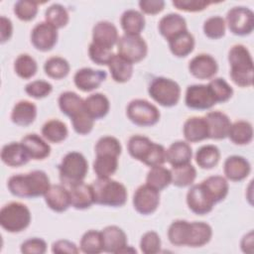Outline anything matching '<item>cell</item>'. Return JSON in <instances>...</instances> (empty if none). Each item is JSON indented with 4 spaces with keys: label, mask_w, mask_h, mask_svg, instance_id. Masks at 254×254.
I'll return each instance as SVG.
<instances>
[{
    "label": "cell",
    "mask_w": 254,
    "mask_h": 254,
    "mask_svg": "<svg viewBox=\"0 0 254 254\" xmlns=\"http://www.w3.org/2000/svg\"><path fill=\"white\" fill-rule=\"evenodd\" d=\"M45 73L54 79L64 78L70 70L68 62L62 57H52L45 62Z\"/></svg>",
    "instance_id": "cell-44"
},
{
    "label": "cell",
    "mask_w": 254,
    "mask_h": 254,
    "mask_svg": "<svg viewBox=\"0 0 254 254\" xmlns=\"http://www.w3.org/2000/svg\"><path fill=\"white\" fill-rule=\"evenodd\" d=\"M139 7L145 14L156 15L164 10L165 2L163 0H141L139 2Z\"/></svg>",
    "instance_id": "cell-59"
},
{
    "label": "cell",
    "mask_w": 254,
    "mask_h": 254,
    "mask_svg": "<svg viewBox=\"0 0 254 254\" xmlns=\"http://www.w3.org/2000/svg\"><path fill=\"white\" fill-rule=\"evenodd\" d=\"M202 29L207 38L211 40L221 39L225 35V20L220 16H211L204 21Z\"/></svg>",
    "instance_id": "cell-48"
},
{
    "label": "cell",
    "mask_w": 254,
    "mask_h": 254,
    "mask_svg": "<svg viewBox=\"0 0 254 254\" xmlns=\"http://www.w3.org/2000/svg\"><path fill=\"white\" fill-rule=\"evenodd\" d=\"M117 51L118 55L134 64L146 58L148 46L140 35L124 34L118 40Z\"/></svg>",
    "instance_id": "cell-9"
},
{
    "label": "cell",
    "mask_w": 254,
    "mask_h": 254,
    "mask_svg": "<svg viewBox=\"0 0 254 254\" xmlns=\"http://www.w3.org/2000/svg\"><path fill=\"white\" fill-rule=\"evenodd\" d=\"M225 24L236 36L250 35L254 29V13L243 6L233 7L226 14Z\"/></svg>",
    "instance_id": "cell-8"
},
{
    "label": "cell",
    "mask_w": 254,
    "mask_h": 254,
    "mask_svg": "<svg viewBox=\"0 0 254 254\" xmlns=\"http://www.w3.org/2000/svg\"><path fill=\"white\" fill-rule=\"evenodd\" d=\"M70 121L73 130L79 135H87L93 129L94 119L85 110L71 117Z\"/></svg>",
    "instance_id": "cell-52"
},
{
    "label": "cell",
    "mask_w": 254,
    "mask_h": 254,
    "mask_svg": "<svg viewBox=\"0 0 254 254\" xmlns=\"http://www.w3.org/2000/svg\"><path fill=\"white\" fill-rule=\"evenodd\" d=\"M192 151L186 141H176L166 150V160L172 167L189 164L191 161Z\"/></svg>",
    "instance_id": "cell-27"
},
{
    "label": "cell",
    "mask_w": 254,
    "mask_h": 254,
    "mask_svg": "<svg viewBox=\"0 0 254 254\" xmlns=\"http://www.w3.org/2000/svg\"><path fill=\"white\" fill-rule=\"evenodd\" d=\"M162 241L156 231L145 232L140 240V249L144 254H156L161 251Z\"/></svg>",
    "instance_id": "cell-51"
},
{
    "label": "cell",
    "mask_w": 254,
    "mask_h": 254,
    "mask_svg": "<svg viewBox=\"0 0 254 254\" xmlns=\"http://www.w3.org/2000/svg\"><path fill=\"white\" fill-rule=\"evenodd\" d=\"M112 49H108L94 43H90L88 47V56L90 60L99 65H108L110 60L113 57Z\"/></svg>",
    "instance_id": "cell-53"
},
{
    "label": "cell",
    "mask_w": 254,
    "mask_h": 254,
    "mask_svg": "<svg viewBox=\"0 0 254 254\" xmlns=\"http://www.w3.org/2000/svg\"><path fill=\"white\" fill-rule=\"evenodd\" d=\"M128 119L135 125L150 127L157 124L161 114L157 106L145 99H133L126 108Z\"/></svg>",
    "instance_id": "cell-7"
},
{
    "label": "cell",
    "mask_w": 254,
    "mask_h": 254,
    "mask_svg": "<svg viewBox=\"0 0 254 254\" xmlns=\"http://www.w3.org/2000/svg\"><path fill=\"white\" fill-rule=\"evenodd\" d=\"M103 251L107 253H136V249L127 245V235L116 225H108L101 230Z\"/></svg>",
    "instance_id": "cell-10"
},
{
    "label": "cell",
    "mask_w": 254,
    "mask_h": 254,
    "mask_svg": "<svg viewBox=\"0 0 254 254\" xmlns=\"http://www.w3.org/2000/svg\"><path fill=\"white\" fill-rule=\"evenodd\" d=\"M21 143L32 160H44L51 154V146L38 134L26 135L22 138Z\"/></svg>",
    "instance_id": "cell-24"
},
{
    "label": "cell",
    "mask_w": 254,
    "mask_h": 254,
    "mask_svg": "<svg viewBox=\"0 0 254 254\" xmlns=\"http://www.w3.org/2000/svg\"><path fill=\"white\" fill-rule=\"evenodd\" d=\"M150 97L164 107L177 105L181 98V87L179 83L165 76L154 77L148 86Z\"/></svg>",
    "instance_id": "cell-5"
},
{
    "label": "cell",
    "mask_w": 254,
    "mask_h": 254,
    "mask_svg": "<svg viewBox=\"0 0 254 254\" xmlns=\"http://www.w3.org/2000/svg\"><path fill=\"white\" fill-rule=\"evenodd\" d=\"M110 109V102L103 93H92L84 99V110L94 119L105 117Z\"/></svg>",
    "instance_id": "cell-30"
},
{
    "label": "cell",
    "mask_w": 254,
    "mask_h": 254,
    "mask_svg": "<svg viewBox=\"0 0 254 254\" xmlns=\"http://www.w3.org/2000/svg\"><path fill=\"white\" fill-rule=\"evenodd\" d=\"M121 27L127 35H140L145 29V17L137 10L128 9L123 12L120 19Z\"/></svg>",
    "instance_id": "cell-33"
},
{
    "label": "cell",
    "mask_w": 254,
    "mask_h": 254,
    "mask_svg": "<svg viewBox=\"0 0 254 254\" xmlns=\"http://www.w3.org/2000/svg\"><path fill=\"white\" fill-rule=\"evenodd\" d=\"M225 179L231 182H240L246 179L251 172V165L247 159L242 156H229L223 165Z\"/></svg>",
    "instance_id": "cell-19"
},
{
    "label": "cell",
    "mask_w": 254,
    "mask_h": 254,
    "mask_svg": "<svg viewBox=\"0 0 254 254\" xmlns=\"http://www.w3.org/2000/svg\"><path fill=\"white\" fill-rule=\"evenodd\" d=\"M118 169V157L111 155H96L93 162V171L97 178H110Z\"/></svg>",
    "instance_id": "cell-42"
},
{
    "label": "cell",
    "mask_w": 254,
    "mask_h": 254,
    "mask_svg": "<svg viewBox=\"0 0 254 254\" xmlns=\"http://www.w3.org/2000/svg\"><path fill=\"white\" fill-rule=\"evenodd\" d=\"M190 223L184 219H177L171 223L168 229L169 241L175 246H187L190 235Z\"/></svg>",
    "instance_id": "cell-41"
},
{
    "label": "cell",
    "mask_w": 254,
    "mask_h": 254,
    "mask_svg": "<svg viewBox=\"0 0 254 254\" xmlns=\"http://www.w3.org/2000/svg\"><path fill=\"white\" fill-rule=\"evenodd\" d=\"M94 201L97 204L111 207L123 206L127 201V190L125 186L110 178H97L91 184Z\"/></svg>",
    "instance_id": "cell-3"
},
{
    "label": "cell",
    "mask_w": 254,
    "mask_h": 254,
    "mask_svg": "<svg viewBox=\"0 0 254 254\" xmlns=\"http://www.w3.org/2000/svg\"><path fill=\"white\" fill-rule=\"evenodd\" d=\"M212 237L211 226L203 221H192L190 223V235L187 246L196 248L206 245Z\"/></svg>",
    "instance_id": "cell-29"
},
{
    "label": "cell",
    "mask_w": 254,
    "mask_h": 254,
    "mask_svg": "<svg viewBox=\"0 0 254 254\" xmlns=\"http://www.w3.org/2000/svg\"><path fill=\"white\" fill-rule=\"evenodd\" d=\"M201 185L214 203L222 201L227 196L229 191L228 182L222 176H210L203 180Z\"/></svg>",
    "instance_id": "cell-32"
},
{
    "label": "cell",
    "mask_w": 254,
    "mask_h": 254,
    "mask_svg": "<svg viewBox=\"0 0 254 254\" xmlns=\"http://www.w3.org/2000/svg\"><path fill=\"white\" fill-rule=\"evenodd\" d=\"M30 209L22 202L12 201L0 210V225L10 233H19L27 229L31 223Z\"/></svg>",
    "instance_id": "cell-4"
},
{
    "label": "cell",
    "mask_w": 254,
    "mask_h": 254,
    "mask_svg": "<svg viewBox=\"0 0 254 254\" xmlns=\"http://www.w3.org/2000/svg\"><path fill=\"white\" fill-rule=\"evenodd\" d=\"M146 184L159 191L163 190L172 184L171 170L164 166L152 167L147 174Z\"/></svg>",
    "instance_id": "cell-38"
},
{
    "label": "cell",
    "mask_w": 254,
    "mask_h": 254,
    "mask_svg": "<svg viewBox=\"0 0 254 254\" xmlns=\"http://www.w3.org/2000/svg\"><path fill=\"white\" fill-rule=\"evenodd\" d=\"M119 40L116 26L109 21H99L92 29V43L112 49Z\"/></svg>",
    "instance_id": "cell-17"
},
{
    "label": "cell",
    "mask_w": 254,
    "mask_h": 254,
    "mask_svg": "<svg viewBox=\"0 0 254 254\" xmlns=\"http://www.w3.org/2000/svg\"><path fill=\"white\" fill-rule=\"evenodd\" d=\"M241 250L244 253H253V231H249L243 236L240 242Z\"/></svg>",
    "instance_id": "cell-61"
},
{
    "label": "cell",
    "mask_w": 254,
    "mask_h": 254,
    "mask_svg": "<svg viewBox=\"0 0 254 254\" xmlns=\"http://www.w3.org/2000/svg\"><path fill=\"white\" fill-rule=\"evenodd\" d=\"M14 70L19 77L23 79H29L37 73L38 64L35 59L30 55L22 54L15 60Z\"/></svg>",
    "instance_id": "cell-46"
},
{
    "label": "cell",
    "mask_w": 254,
    "mask_h": 254,
    "mask_svg": "<svg viewBox=\"0 0 254 254\" xmlns=\"http://www.w3.org/2000/svg\"><path fill=\"white\" fill-rule=\"evenodd\" d=\"M58 103L61 111L69 118L84 110V99L73 91H64L61 93Z\"/></svg>",
    "instance_id": "cell-34"
},
{
    "label": "cell",
    "mask_w": 254,
    "mask_h": 254,
    "mask_svg": "<svg viewBox=\"0 0 254 254\" xmlns=\"http://www.w3.org/2000/svg\"><path fill=\"white\" fill-rule=\"evenodd\" d=\"M160 203V191L148 186H140L133 195V206L135 210L142 215L154 213Z\"/></svg>",
    "instance_id": "cell-11"
},
{
    "label": "cell",
    "mask_w": 254,
    "mask_h": 254,
    "mask_svg": "<svg viewBox=\"0 0 254 254\" xmlns=\"http://www.w3.org/2000/svg\"><path fill=\"white\" fill-rule=\"evenodd\" d=\"M153 144L154 142L146 136L133 135L129 138L127 143L128 153L133 159L144 163L152 149Z\"/></svg>",
    "instance_id": "cell-35"
},
{
    "label": "cell",
    "mask_w": 254,
    "mask_h": 254,
    "mask_svg": "<svg viewBox=\"0 0 254 254\" xmlns=\"http://www.w3.org/2000/svg\"><path fill=\"white\" fill-rule=\"evenodd\" d=\"M68 192L70 197V206L75 209H87L95 203L92 187L84 182H79L69 186Z\"/></svg>",
    "instance_id": "cell-20"
},
{
    "label": "cell",
    "mask_w": 254,
    "mask_h": 254,
    "mask_svg": "<svg viewBox=\"0 0 254 254\" xmlns=\"http://www.w3.org/2000/svg\"><path fill=\"white\" fill-rule=\"evenodd\" d=\"M166 162V149L163 145L154 142L152 149L143 164L152 168L156 166H163Z\"/></svg>",
    "instance_id": "cell-56"
},
{
    "label": "cell",
    "mask_w": 254,
    "mask_h": 254,
    "mask_svg": "<svg viewBox=\"0 0 254 254\" xmlns=\"http://www.w3.org/2000/svg\"><path fill=\"white\" fill-rule=\"evenodd\" d=\"M207 86L216 103L226 102L233 95V88L224 78H213L208 82Z\"/></svg>",
    "instance_id": "cell-47"
},
{
    "label": "cell",
    "mask_w": 254,
    "mask_h": 254,
    "mask_svg": "<svg viewBox=\"0 0 254 254\" xmlns=\"http://www.w3.org/2000/svg\"><path fill=\"white\" fill-rule=\"evenodd\" d=\"M158 29L160 34L169 41L178 34L188 30L186 19L177 13H170L161 18Z\"/></svg>",
    "instance_id": "cell-25"
},
{
    "label": "cell",
    "mask_w": 254,
    "mask_h": 254,
    "mask_svg": "<svg viewBox=\"0 0 254 254\" xmlns=\"http://www.w3.org/2000/svg\"><path fill=\"white\" fill-rule=\"evenodd\" d=\"M37 117V106L29 100H20L17 102L11 112V120L14 124L27 127L34 123Z\"/></svg>",
    "instance_id": "cell-26"
},
{
    "label": "cell",
    "mask_w": 254,
    "mask_h": 254,
    "mask_svg": "<svg viewBox=\"0 0 254 254\" xmlns=\"http://www.w3.org/2000/svg\"><path fill=\"white\" fill-rule=\"evenodd\" d=\"M50 178L41 170L10 177L7 183L9 191L18 197L34 198L44 196L51 187Z\"/></svg>",
    "instance_id": "cell-1"
},
{
    "label": "cell",
    "mask_w": 254,
    "mask_h": 254,
    "mask_svg": "<svg viewBox=\"0 0 254 254\" xmlns=\"http://www.w3.org/2000/svg\"><path fill=\"white\" fill-rule=\"evenodd\" d=\"M230 64V78L240 87H249L253 84V60L249 50L241 44L232 46L228 52Z\"/></svg>",
    "instance_id": "cell-2"
},
{
    "label": "cell",
    "mask_w": 254,
    "mask_h": 254,
    "mask_svg": "<svg viewBox=\"0 0 254 254\" xmlns=\"http://www.w3.org/2000/svg\"><path fill=\"white\" fill-rule=\"evenodd\" d=\"M122 147L119 140L113 136H103L95 145V155H111L119 157Z\"/></svg>",
    "instance_id": "cell-49"
},
{
    "label": "cell",
    "mask_w": 254,
    "mask_h": 254,
    "mask_svg": "<svg viewBox=\"0 0 254 254\" xmlns=\"http://www.w3.org/2000/svg\"><path fill=\"white\" fill-rule=\"evenodd\" d=\"M26 93L36 99H41L49 96L53 91V85L46 80H33L25 86Z\"/></svg>",
    "instance_id": "cell-54"
},
{
    "label": "cell",
    "mask_w": 254,
    "mask_h": 254,
    "mask_svg": "<svg viewBox=\"0 0 254 254\" xmlns=\"http://www.w3.org/2000/svg\"><path fill=\"white\" fill-rule=\"evenodd\" d=\"M220 159V151L215 145H203L195 153V162L199 168L210 170L214 168Z\"/></svg>",
    "instance_id": "cell-40"
},
{
    "label": "cell",
    "mask_w": 254,
    "mask_h": 254,
    "mask_svg": "<svg viewBox=\"0 0 254 254\" xmlns=\"http://www.w3.org/2000/svg\"><path fill=\"white\" fill-rule=\"evenodd\" d=\"M171 174L172 184L178 188L191 186L196 178V170L190 163L172 167Z\"/></svg>",
    "instance_id": "cell-37"
},
{
    "label": "cell",
    "mask_w": 254,
    "mask_h": 254,
    "mask_svg": "<svg viewBox=\"0 0 254 254\" xmlns=\"http://www.w3.org/2000/svg\"><path fill=\"white\" fill-rule=\"evenodd\" d=\"M58 38V30L46 21L37 24L31 32V43L41 52L51 51L57 45Z\"/></svg>",
    "instance_id": "cell-13"
},
{
    "label": "cell",
    "mask_w": 254,
    "mask_h": 254,
    "mask_svg": "<svg viewBox=\"0 0 254 254\" xmlns=\"http://www.w3.org/2000/svg\"><path fill=\"white\" fill-rule=\"evenodd\" d=\"M187 204L194 214L204 215L212 210L215 203L200 183L192 185L188 190Z\"/></svg>",
    "instance_id": "cell-14"
},
{
    "label": "cell",
    "mask_w": 254,
    "mask_h": 254,
    "mask_svg": "<svg viewBox=\"0 0 254 254\" xmlns=\"http://www.w3.org/2000/svg\"><path fill=\"white\" fill-rule=\"evenodd\" d=\"M204 118L208 128V138L222 140L228 136L231 122L225 113L221 111H210Z\"/></svg>",
    "instance_id": "cell-18"
},
{
    "label": "cell",
    "mask_w": 254,
    "mask_h": 254,
    "mask_svg": "<svg viewBox=\"0 0 254 254\" xmlns=\"http://www.w3.org/2000/svg\"><path fill=\"white\" fill-rule=\"evenodd\" d=\"M107 73L101 69H93L91 67H82L73 75V82L75 86L83 91L89 92L98 88L106 79Z\"/></svg>",
    "instance_id": "cell-16"
},
{
    "label": "cell",
    "mask_w": 254,
    "mask_h": 254,
    "mask_svg": "<svg viewBox=\"0 0 254 254\" xmlns=\"http://www.w3.org/2000/svg\"><path fill=\"white\" fill-rule=\"evenodd\" d=\"M1 160L8 167L18 168L26 165L31 159L21 142H11L3 146Z\"/></svg>",
    "instance_id": "cell-23"
},
{
    "label": "cell",
    "mask_w": 254,
    "mask_h": 254,
    "mask_svg": "<svg viewBox=\"0 0 254 254\" xmlns=\"http://www.w3.org/2000/svg\"><path fill=\"white\" fill-rule=\"evenodd\" d=\"M227 137L235 145H247L251 143L253 139L252 124L245 120H238L231 123Z\"/></svg>",
    "instance_id": "cell-36"
},
{
    "label": "cell",
    "mask_w": 254,
    "mask_h": 254,
    "mask_svg": "<svg viewBox=\"0 0 254 254\" xmlns=\"http://www.w3.org/2000/svg\"><path fill=\"white\" fill-rule=\"evenodd\" d=\"M13 35V24L11 20L5 16L0 18V42L1 44L6 43L11 39Z\"/></svg>",
    "instance_id": "cell-60"
},
{
    "label": "cell",
    "mask_w": 254,
    "mask_h": 254,
    "mask_svg": "<svg viewBox=\"0 0 254 254\" xmlns=\"http://www.w3.org/2000/svg\"><path fill=\"white\" fill-rule=\"evenodd\" d=\"M184 137L189 143H196L208 139V128L204 117L192 116L186 120L183 127Z\"/></svg>",
    "instance_id": "cell-22"
},
{
    "label": "cell",
    "mask_w": 254,
    "mask_h": 254,
    "mask_svg": "<svg viewBox=\"0 0 254 254\" xmlns=\"http://www.w3.org/2000/svg\"><path fill=\"white\" fill-rule=\"evenodd\" d=\"M212 2L205 0H174L175 8L185 12H199L207 8Z\"/></svg>",
    "instance_id": "cell-55"
},
{
    "label": "cell",
    "mask_w": 254,
    "mask_h": 254,
    "mask_svg": "<svg viewBox=\"0 0 254 254\" xmlns=\"http://www.w3.org/2000/svg\"><path fill=\"white\" fill-rule=\"evenodd\" d=\"M171 53L177 58L189 56L194 49V38L188 30L178 34L168 41Z\"/></svg>",
    "instance_id": "cell-31"
},
{
    "label": "cell",
    "mask_w": 254,
    "mask_h": 254,
    "mask_svg": "<svg viewBox=\"0 0 254 254\" xmlns=\"http://www.w3.org/2000/svg\"><path fill=\"white\" fill-rule=\"evenodd\" d=\"M45 20L47 23L58 30L67 25L69 21V15L67 10L62 4L55 3L46 10Z\"/></svg>",
    "instance_id": "cell-45"
},
{
    "label": "cell",
    "mask_w": 254,
    "mask_h": 254,
    "mask_svg": "<svg viewBox=\"0 0 254 254\" xmlns=\"http://www.w3.org/2000/svg\"><path fill=\"white\" fill-rule=\"evenodd\" d=\"M47 205L56 212H64L70 206L68 190L62 185H53L44 195Z\"/></svg>",
    "instance_id": "cell-21"
},
{
    "label": "cell",
    "mask_w": 254,
    "mask_h": 254,
    "mask_svg": "<svg viewBox=\"0 0 254 254\" xmlns=\"http://www.w3.org/2000/svg\"><path fill=\"white\" fill-rule=\"evenodd\" d=\"M108 67L113 80L118 83L129 81L133 75V64L118 54L113 55Z\"/></svg>",
    "instance_id": "cell-28"
},
{
    "label": "cell",
    "mask_w": 254,
    "mask_h": 254,
    "mask_svg": "<svg viewBox=\"0 0 254 254\" xmlns=\"http://www.w3.org/2000/svg\"><path fill=\"white\" fill-rule=\"evenodd\" d=\"M218 70L215 59L208 54H199L189 63V71L197 79H210Z\"/></svg>",
    "instance_id": "cell-15"
},
{
    "label": "cell",
    "mask_w": 254,
    "mask_h": 254,
    "mask_svg": "<svg viewBox=\"0 0 254 254\" xmlns=\"http://www.w3.org/2000/svg\"><path fill=\"white\" fill-rule=\"evenodd\" d=\"M185 103L193 110H207L216 104L207 84L189 85L186 90Z\"/></svg>",
    "instance_id": "cell-12"
},
{
    "label": "cell",
    "mask_w": 254,
    "mask_h": 254,
    "mask_svg": "<svg viewBox=\"0 0 254 254\" xmlns=\"http://www.w3.org/2000/svg\"><path fill=\"white\" fill-rule=\"evenodd\" d=\"M79 249L85 254H99L103 252L101 231L90 229L84 232L79 242Z\"/></svg>",
    "instance_id": "cell-43"
},
{
    "label": "cell",
    "mask_w": 254,
    "mask_h": 254,
    "mask_svg": "<svg viewBox=\"0 0 254 254\" xmlns=\"http://www.w3.org/2000/svg\"><path fill=\"white\" fill-rule=\"evenodd\" d=\"M20 250L24 254H44L47 251V243L39 237L29 238L21 244Z\"/></svg>",
    "instance_id": "cell-57"
},
{
    "label": "cell",
    "mask_w": 254,
    "mask_h": 254,
    "mask_svg": "<svg viewBox=\"0 0 254 254\" xmlns=\"http://www.w3.org/2000/svg\"><path fill=\"white\" fill-rule=\"evenodd\" d=\"M42 135L47 141L51 143H61L66 139L68 130L63 121L52 119L43 125Z\"/></svg>",
    "instance_id": "cell-39"
},
{
    "label": "cell",
    "mask_w": 254,
    "mask_h": 254,
    "mask_svg": "<svg viewBox=\"0 0 254 254\" xmlns=\"http://www.w3.org/2000/svg\"><path fill=\"white\" fill-rule=\"evenodd\" d=\"M87 172L88 163L85 157L75 151L67 153L59 165L60 180L67 186L83 182Z\"/></svg>",
    "instance_id": "cell-6"
},
{
    "label": "cell",
    "mask_w": 254,
    "mask_h": 254,
    "mask_svg": "<svg viewBox=\"0 0 254 254\" xmlns=\"http://www.w3.org/2000/svg\"><path fill=\"white\" fill-rule=\"evenodd\" d=\"M38 9V2L32 0H20L14 5L15 15L24 22L32 21L37 16Z\"/></svg>",
    "instance_id": "cell-50"
},
{
    "label": "cell",
    "mask_w": 254,
    "mask_h": 254,
    "mask_svg": "<svg viewBox=\"0 0 254 254\" xmlns=\"http://www.w3.org/2000/svg\"><path fill=\"white\" fill-rule=\"evenodd\" d=\"M79 248L71 241L67 239H60L53 243L52 252L56 254H76L79 252Z\"/></svg>",
    "instance_id": "cell-58"
}]
</instances>
